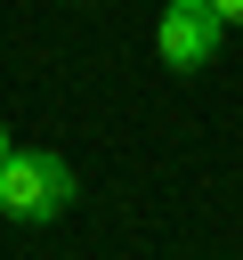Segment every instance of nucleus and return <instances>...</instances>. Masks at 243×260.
Listing matches in <instances>:
<instances>
[{"mask_svg":"<svg viewBox=\"0 0 243 260\" xmlns=\"http://www.w3.org/2000/svg\"><path fill=\"white\" fill-rule=\"evenodd\" d=\"M73 195H81V179H73L65 154H49V146H8L0 154V211L8 219L40 228V219L73 211Z\"/></svg>","mask_w":243,"mask_h":260,"instance_id":"1","label":"nucleus"},{"mask_svg":"<svg viewBox=\"0 0 243 260\" xmlns=\"http://www.w3.org/2000/svg\"><path fill=\"white\" fill-rule=\"evenodd\" d=\"M219 41H227V16H219L211 0H170L162 24H154V57H162L170 73H202V65L219 57Z\"/></svg>","mask_w":243,"mask_h":260,"instance_id":"2","label":"nucleus"},{"mask_svg":"<svg viewBox=\"0 0 243 260\" xmlns=\"http://www.w3.org/2000/svg\"><path fill=\"white\" fill-rule=\"evenodd\" d=\"M211 8H219V16H227V24H243V0H211Z\"/></svg>","mask_w":243,"mask_h":260,"instance_id":"3","label":"nucleus"},{"mask_svg":"<svg viewBox=\"0 0 243 260\" xmlns=\"http://www.w3.org/2000/svg\"><path fill=\"white\" fill-rule=\"evenodd\" d=\"M8 146H16V138H8V122H0V154H8Z\"/></svg>","mask_w":243,"mask_h":260,"instance_id":"4","label":"nucleus"}]
</instances>
